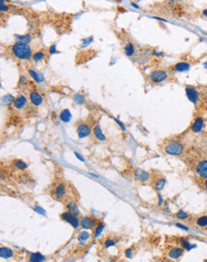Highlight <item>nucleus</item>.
I'll return each mask as SVG.
<instances>
[{
    "mask_svg": "<svg viewBox=\"0 0 207 262\" xmlns=\"http://www.w3.org/2000/svg\"><path fill=\"white\" fill-rule=\"evenodd\" d=\"M11 52H13V55L18 59L28 60L31 57H33L31 47L27 43L19 42L18 41L11 48Z\"/></svg>",
    "mask_w": 207,
    "mask_h": 262,
    "instance_id": "obj_1",
    "label": "nucleus"
},
{
    "mask_svg": "<svg viewBox=\"0 0 207 262\" xmlns=\"http://www.w3.org/2000/svg\"><path fill=\"white\" fill-rule=\"evenodd\" d=\"M164 151L167 154L178 156V155L182 154L183 151H184V146L179 140H171L167 143V145L164 148Z\"/></svg>",
    "mask_w": 207,
    "mask_h": 262,
    "instance_id": "obj_2",
    "label": "nucleus"
},
{
    "mask_svg": "<svg viewBox=\"0 0 207 262\" xmlns=\"http://www.w3.org/2000/svg\"><path fill=\"white\" fill-rule=\"evenodd\" d=\"M168 78V73L166 71L163 70H155L149 74V79L152 83L155 84H159V83H162Z\"/></svg>",
    "mask_w": 207,
    "mask_h": 262,
    "instance_id": "obj_3",
    "label": "nucleus"
},
{
    "mask_svg": "<svg viewBox=\"0 0 207 262\" xmlns=\"http://www.w3.org/2000/svg\"><path fill=\"white\" fill-rule=\"evenodd\" d=\"M78 215H76L75 214H74V212H64L61 214L60 217L62 220H64V221L68 222L70 225H72L73 227H74V229H78V228L80 226V219H78Z\"/></svg>",
    "mask_w": 207,
    "mask_h": 262,
    "instance_id": "obj_4",
    "label": "nucleus"
},
{
    "mask_svg": "<svg viewBox=\"0 0 207 262\" xmlns=\"http://www.w3.org/2000/svg\"><path fill=\"white\" fill-rule=\"evenodd\" d=\"M185 93H186V96L190 102H192L194 104L198 103V98H200V94H198V92L196 88H194L192 86H186Z\"/></svg>",
    "mask_w": 207,
    "mask_h": 262,
    "instance_id": "obj_5",
    "label": "nucleus"
},
{
    "mask_svg": "<svg viewBox=\"0 0 207 262\" xmlns=\"http://www.w3.org/2000/svg\"><path fill=\"white\" fill-rule=\"evenodd\" d=\"M91 127L85 123L79 124L78 128H76V134H78L79 138H85L87 136H89L91 135Z\"/></svg>",
    "mask_w": 207,
    "mask_h": 262,
    "instance_id": "obj_6",
    "label": "nucleus"
},
{
    "mask_svg": "<svg viewBox=\"0 0 207 262\" xmlns=\"http://www.w3.org/2000/svg\"><path fill=\"white\" fill-rule=\"evenodd\" d=\"M65 193H66V188H65L64 183H57L55 185V189L53 190V195L55 197V199L59 200L64 196Z\"/></svg>",
    "mask_w": 207,
    "mask_h": 262,
    "instance_id": "obj_7",
    "label": "nucleus"
},
{
    "mask_svg": "<svg viewBox=\"0 0 207 262\" xmlns=\"http://www.w3.org/2000/svg\"><path fill=\"white\" fill-rule=\"evenodd\" d=\"M95 219L91 217V216H82L81 218H80V226H81V228H83V229H93L95 224Z\"/></svg>",
    "mask_w": 207,
    "mask_h": 262,
    "instance_id": "obj_8",
    "label": "nucleus"
},
{
    "mask_svg": "<svg viewBox=\"0 0 207 262\" xmlns=\"http://www.w3.org/2000/svg\"><path fill=\"white\" fill-rule=\"evenodd\" d=\"M198 176L201 178H207V160H201L196 167Z\"/></svg>",
    "mask_w": 207,
    "mask_h": 262,
    "instance_id": "obj_9",
    "label": "nucleus"
},
{
    "mask_svg": "<svg viewBox=\"0 0 207 262\" xmlns=\"http://www.w3.org/2000/svg\"><path fill=\"white\" fill-rule=\"evenodd\" d=\"M135 176L137 180L141 183H144V182H147L149 179H150V173L146 171H144L140 168H137L135 171Z\"/></svg>",
    "mask_w": 207,
    "mask_h": 262,
    "instance_id": "obj_10",
    "label": "nucleus"
},
{
    "mask_svg": "<svg viewBox=\"0 0 207 262\" xmlns=\"http://www.w3.org/2000/svg\"><path fill=\"white\" fill-rule=\"evenodd\" d=\"M29 99L31 101V103H32L34 107H38V106H40L42 104V102H43V97H42L41 94L38 92H36V91H34V92H32L30 93Z\"/></svg>",
    "mask_w": 207,
    "mask_h": 262,
    "instance_id": "obj_11",
    "label": "nucleus"
},
{
    "mask_svg": "<svg viewBox=\"0 0 207 262\" xmlns=\"http://www.w3.org/2000/svg\"><path fill=\"white\" fill-rule=\"evenodd\" d=\"M203 124H204L203 118H202V117H197V118L194 120L192 126H191V131L193 132L198 134V132H201L202 128H203Z\"/></svg>",
    "mask_w": 207,
    "mask_h": 262,
    "instance_id": "obj_12",
    "label": "nucleus"
},
{
    "mask_svg": "<svg viewBox=\"0 0 207 262\" xmlns=\"http://www.w3.org/2000/svg\"><path fill=\"white\" fill-rule=\"evenodd\" d=\"M191 68V65L188 62H178L177 64H175L173 66V70L175 72H178V73H184V72L189 71Z\"/></svg>",
    "mask_w": 207,
    "mask_h": 262,
    "instance_id": "obj_13",
    "label": "nucleus"
},
{
    "mask_svg": "<svg viewBox=\"0 0 207 262\" xmlns=\"http://www.w3.org/2000/svg\"><path fill=\"white\" fill-rule=\"evenodd\" d=\"M27 101H28V100H27V98L24 96L20 94V96H18L16 98H14V107L15 109H17V110H21L22 108H24L25 106H26Z\"/></svg>",
    "mask_w": 207,
    "mask_h": 262,
    "instance_id": "obj_14",
    "label": "nucleus"
},
{
    "mask_svg": "<svg viewBox=\"0 0 207 262\" xmlns=\"http://www.w3.org/2000/svg\"><path fill=\"white\" fill-rule=\"evenodd\" d=\"M183 253H184V248H179V247H176L173 248L169 253H168V256L172 259H179L181 257Z\"/></svg>",
    "mask_w": 207,
    "mask_h": 262,
    "instance_id": "obj_15",
    "label": "nucleus"
},
{
    "mask_svg": "<svg viewBox=\"0 0 207 262\" xmlns=\"http://www.w3.org/2000/svg\"><path fill=\"white\" fill-rule=\"evenodd\" d=\"M93 132H94L95 137L97 138V140H99V141H105V140L107 139L106 138V135L103 134V132H102L101 128H100V125H99V124H97L94 127Z\"/></svg>",
    "mask_w": 207,
    "mask_h": 262,
    "instance_id": "obj_16",
    "label": "nucleus"
},
{
    "mask_svg": "<svg viewBox=\"0 0 207 262\" xmlns=\"http://www.w3.org/2000/svg\"><path fill=\"white\" fill-rule=\"evenodd\" d=\"M59 118L62 122L68 123V122H70L72 119V113L68 109H64L59 113Z\"/></svg>",
    "mask_w": 207,
    "mask_h": 262,
    "instance_id": "obj_17",
    "label": "nucleus"
},
{
    "mask_svg": "<svg viewBox=\"0 0 207 262\" xmlns=\"http://www.w3.org/2000/svg\"><path fill=\"white\" fill-rule=\"evenodd\" d=\"M28 73H29V74H30V76L32 77L33 80H36V82H37V83H42V82H44L45 81V79H44V76L43 75H42L41 74H39V73H37V72H36V71H33V70H32V69H30L29 71H28Z\"/></svg>",
    "mask_w": 207,
    "mask_h": 262,
    "instance_id": "obj_18",
    "label": "nucleus"
},
{
    "mask_svg": "<svg viewBox=\"0 0 207 262\" xmlns=\"http://www.w3.org/2000/svg\"><path fill=\"white\" fill-rule=\"evenodd\" d=\"M13 256H14V251L11 249L7 248V247H1L0 248V256L2 258L8 259V258L13 257Z\"/></svg>",
    "mask_w": 207,
    "mask_h": 262,
    "instance_id": "obj_19",
    "label": "nucleus"
},
{
    "mask_svg": "<svg viewBox=\"0 0 207 262\" xmlns=\"http://www.w3.org/2000/svg\"><path fill=\"white\" fill-rule=\"evenodd\" d=\"M45 256L40 253H32L30 254L29 261L31 262H42L45 260Z\"/></svg>",
    "mask_w": 207,
    "mask_h": 262,
    "instance_id": "obj_20",
    "label": "nucleus"
},
{
    "mask_svg": "<svg viewBox=\"0 0 207 262\" xmlns=\"http://www.w3.org/2000/svg\"><path fill=\"white\" fill-rule=\"evenodd\" d=\"M135 51H136L135 46H134V44L131 42H128L124 46V54L126 56H128V57H131V56L135 55Z\"/></svg>",
    "mask_w": 207,
    "mask_h": 262,
    "instance_id": "obj_21",
    "label": "nucleus"
},
{
    "mask_svg": "<svg viewBox=\"0 0 207 262\" xmlns=\"http://www.w3.org/2000/svg\"><path fill=\"white\" fill-rule=\"evenodd\" d=\"M67 210L71 212H74V214H75L76 215H79V214H80L78 204H76L75 201H71V202H69L67 204Z\"/></svg>",
    "mask_w": 207,
    "mask_h": 262,
    "instance_id": "obj_22",
    "label": "nucleus"
},
{
    "mask_svg": "<svg viewBox=\"0 0 207 262\" xmlns=\"http://www.w3.org/2000/svg\"><path fill=\"white\" fill-rule=\"evenodd\" d=\"M104 228H105L104 223H102V222L97 223V225H95V231H94V238L98 237L99 235H100V234H102V232H103V230H104Z\"/></svg>",
    "mask_w": 207,
    "mask_h": 262,
    "instance_id": "obj_23",
    "label": "nucleus"
},
{
    "mask_svg": "<svg viewBox=\"0 0 207 262\" xmlns=\"http://www.w3.org/2000/svg\"><path fill=\"white\" fill-rule=\"evenodd\" d=\"M165 184H166V179L165 178L161 177V178H159L158 180L155 181L154 187H155V189L156 190V191H160V190H162L164 188Z\"/></svg>",
    "mask_w": 207,
    "mask_h": 262,
    "instance_id": "obj_24",
    "label": "nucleus"
},
{
    "mask_svg": "<svg viewBox=\"0 0 207 262\" xmlns=\"http://www.w3.org/2000/svg\"><path fill=\"white\" fill-rule=\"evenodd\" d=\"M15 37H16V39L19 41V42H23V43H27L29 44L31 42V40H32V37H31L30 35H15Z\"/></svg>",
    "mask_w": 207,
    "mask_h": 262,
    "instance_id": "obj_25",
    "label": "nucleus"
},
{
    "mask_svg": "<svg viewBox=\"0 0 207 262\" xmlns=\"http://www.w3.org/2000/svg\"><path fill=\"white\" fill-rule=\"evenodd\" d=\"M44 58H45V54H44V52H42V51L36 52L33 55V60L34 62H39Z\"/></svg>",
    "mask_w": 207,
    "mask_h": 262,
    "instance_id": "obj_26",
    "label": "nucleus"
},
{
    "mask_svg": "<svg viewBox=\"0 0 207 262\" xmlns=\"http://www.w3.org/2000/svg\"><path fill=\"white\" fill-rule=\"evenodd\" d=\"M73 99H74V101L78 105H83L86 101L85 97H84L83 96H81L80 93H75L74 96V97H73Z\"/></svg>",
    "mask_w": 207,
    "mask_h": 262,
    "instance_id": "obj_27",
    "label": "nucleus"
},
{
    "mask_svg": "<svg viewBox=\"0 0 207 262\" xmlns=\"http://www.w3.org/2000/svg\"><path fill=\"white\" fill-rule=\"evenodd\" d=\"M181 243L182 248H184L187 251H190V250H192L193 248H196L197 247L196 245H192L188 240H186V239H184V238H181Z\"/></svg>",
    "mask_w": 207,
    "mask_h": 262,
    "instance_id": "obj_28",
    "label": "nucleus"
},
{
    "mask_svg": "<svg viewBox=\"0 0 207 262\" xmlns=\"http://www.w3.org/2000/svg\"><path fill=\"white\" fill-rule=\"evenodd\" d=\"M14 167L18 170H25L28 168V166H27L26 163L21 160V159H16V160L14 161Z\"/></svg>",
    "mask_w": 207,
    "mask_h": 262,
    "instance_id": "obj_29",
    "label": "nucleus"
},
{
    "mask_svg": "<svg viewBox=\"0 0 207 262\" xmlns=\"http://www.w3.org/2000/svg\"><path fill=\"white\" fill-rule=\"evenodd\" d=\"M196 223L198 227H201V228L206 227L207 226V215H202L201 217H198L197 219Z\"/></svg>",
    "mask_w": 207,
    "mask_h": 262,
    "instance_id": "obj_30",
    "label": "nucleus"
},
{
    "mask_svg": "<svg viewBox=\"0 0 207 262\" xmlns=\"http://www.w3.org/2000/svg\"><path fill=\"white\" fill-rule=\"evenodd\" d=\"M89 237H90V234L86 231H82L78 234V240L80 243H82L83 241L89 239Z\"/></svg>",
    "mask_w": 207,
    "mask_h": 262,
    "instance_id": "obj_31",
    "label": "nucleus"
},
{
    "mask_svg": "<svg viewBox=\"0 0 207 262\" xmlns=\"http://www.w3.org/2000/svg\"><path fill=\"white\" fill-rule=\"evenodd\" d=\"M176 216H177V218L181 219V220H186V219L189 218V215L183 210H179V212H177Z\"/></svg>",
    "mask_w": 207,
    "mask_h": 262,
    "instance_id": "obj_32",
    "label": "nucleus"
},
{
    "mask_svg": "<svg viewBox=\"0 0 207 262\" xmlns=\"http://www.w3.org/2000/svg\"><path fill=\"white\" fill-rule=\"evenodd\" d=\"M14 99V98L13 96H11V94H6V96L3 97L2 103L3 104H9V103H11V102H13Z\"/></svg>",
    "mask_w": 207,
    "mask_h": 262,
    "instance_id": "obj_33",
    "label": "nucleus"
},
{
    "mask_svg": "<svg viewBox=\"0 0 207 262\" xmlns=\"http://www.w3.org/2000/svg\"><path fill=\"white\" fill-rule=\"evenodd\" d=\"M33 209L37 212V214L42 215H46V211L42 207L38 206V205H34V206L33 207Z\"/></svg>",
    "mask_w": 207,
    "mask_h": 262,
    "instance_id": "obj_34",
    "label": "nucleus"
},
{
    "mask_svg": "<svg viewBox=\"0 0 207 262\" xmlns=\"http://www.w3.org/2000/svg\"><path fill=\"white\" fill-rule=\"evenodd\" d=\"M116 245V242L114 240H112L111 238H107L106 240L104 241V246L105 248H110V247H113Z\"/></svg>",
    "mask_w": 207,
    "mask_h": 262,
    "instance_id": "obj_35",
    "label": "nucleus"
},
{
    "mask_svg": "<svg viewBox=\"0 0 207 262\" xmlns=\"http://www.w3.org/2000/svg\"><path fill=\"white\" fill-rule=\"evenodd\" d=\"M92 41H93V37H92V36L82 39V47H87V46H89V45L92 43Z\"/></svg>",
    "mask_w": 207,
    "mask_h": 262,
    "instance_id": "obj_36",
    "label": "nucleus"
},
{
    "mask_svg": "<svg viewBox=\"0 0 207 262\" xmlns=\"http://www.w3.org/2000/svg\"><path fill=\"white\" fill-rule=\"evenodd\" d=\"M49 52L51 55H55V54H56L57 52V51H56V45L55 44H53L51 47L49 48Z\"/></svg>",
    "mask_w": 207,
    "mask_h": 262,
    "instance_id": "obj_37",
    "label": "nucleus"
},
{
    "mask_svg": "<svg viewBox=\"0 0 207 262\" xmlns=\"http://www.w3.org/2000/svg\"><path fill=\"white\" fill-rule=\"evenodd\" d=\"M115 121H116V122H117V125H118V126H120V128L122 129V131H123V132H125V131H126V127H125V125H124L123 123H122V122H121V121H120V119H117V118H115Z\"/></svg>",
    "mask_w": 207,
    "mask_h": 262,
    "instance_id": "obj_38",
    "label": "nucleus"
},
{
    "mask_svg": "<svg viewBox=\"0 0 207 262\" xmlns=\"http://www.w3.org/2000/svg\"><path fill=\"white\" fill-rule=\"evenodd\" d=\"M125 256H127L128 258H131L133 256V249L132 248L126 249L125 250Z\"/></svg>",
    "mask_w": 207,
    "mask_h": 262,
    "instance_id": "obj_39",
    "label": "nucleus"
},
{
    "mask_svg": "<svg viewBox=\"0 0 207 262\" xmlns=\"http://www.w3.org/2000/svg\"><path fill=\"white\" fill-rule=\"evenodd\" d=\"M152 55H155V56H158V57H159V56H162V55H163V52H158L156 50H153Z\"/></svg>",
    "mask_w": 207,
    "mask_h": 262,
    "instance_id": "obj_40",
    "label": "nucleus"
},
{
    "mask_svg": "<svg viewBox=\"0 0 207 262\" xmlns=\"http://www.w3.org/2000/svg\"><path fill=\"white\" fill-rule=\"evenodd\" d=\"M176 226H177L178 228H181V229L184 230V231H189V228L188 227L182 225V224H181V223H177V224H176Z\"/></svg>",
    "mask_w": 207,
    "mask_h": 262,
    "instance_id": "obj_41",
    "label": "nucleus"
},
{
    "mask_svg": "<svg viewBox=\"0 0 207 262\" xmlns=\"http://www.w3.org/2000/svg\"><path fill=\"white\" fill-rule=\"evenodd\" d=\"M0 10H1V12H4V11H7L8 10V7L5 5V3H4V1H1L0 2Z\"/></svg>",
    "mask_w": 207,
    "mask_h": 262,
    "instance_id": "obj_42",
    "label": "nucleus"
},
{
    "mask_svg": "<svg viewBox=\"0 0 207 262\" xmlns=\"http://www.w3.org/2000/svg\"><path fill=\"white\" fill-rule=\"evenodd\" d=\"M75 156H76V157H78V158L79 159V160H80V161H82V162H84V161H85V159H84V157L82 156V155H81V154H79L78 153V152H75Z\"/></svg>",
    "mask_w": 207,
    "mask_h": 262,
    "instance_id": "obj_43",
    "label": "nucleus"
},
{
    "mask_svg": "<svg viewBox=\"0 0 207 262\" xmlns=\"http://www.w3.org/2000/svg\"><path fill=\"white\" fill-rule=\"evenodd\" d=\"M27 80V77L24 76V75H21L20 76V79H19V84H22L23 82H25Z\"/></svg>",
    "mask_w": 207,
    "mask_h": 262,
    "instance_id": "obj_44",
    "label": "nucleus"
},
{
    "mask_svg": "<svg viewBox=\"0 0 207 262\" xmlns=\"http://www.w3.org/2000/svg\"><path fill=\"white\" fill-rule=\"evenodd\" d=\"M158 196H159V205L160 206V205H162V203H163V199H162V196L160 193H159Z\"/></svg>",
    "mask_w": 207,
    "mask_h": 262,
    "instance_id": "obj_45",
    "label": "nucleus"
},
{
    "mask_svg": "<svg viewBox=\"0 0 207 262\" xmlns=\"http://www.w3.org/2000/svg\"><path fill=\"white\" fill-rule=\"evenodd\" d=\"M131 6H132V7H134V8H135V9H139V5H137L136 3H134V2H132V3H131Z\"/></svg>",
    "mask_w": 207,
    "mask_h": 262,
    "instance_id": "obj_46",
    "label": "nucleus"
},
{
    "mask_svg": "<svg viewBox=\"0 0 207 262\" xmlns=\"http://www.w3.org/2000/svg\"><path fill=\"white\" fill-rule=\"evenodd\" d=\"M202 16L207 18V9H204L203 11H202Z\"/></svg>",
    "mask_w": 207,
    "mask_h": 262,
    "instance_id": "obj_47",
    "label": "nucleus"
},
{
    "mask_svg": "<svg viewBox=\"0 0 207 262\" xmlns=\"http://www.w3.org/2000/svg\"><path fill=\"white\" fill-rule=\"evenodd\" d=\"M204 188H205V190L207 191V178H206V180H205V182H204Z\"/></svg>",
    "mask_w": 207,
    "mask_h": 262,
    "instance_id": "obj_48",
    "label": "nucleus"
},
{
    "mask_svg": "<svg viewBox=\"0 0 207 262\" xmlns=\"http://www.w3.org/2000/svg\"><path fill=\"white\" fill-rule=\"evenodd\" d=\"M203 66H204V68H205V69L207 70V61L203 63Z\"/></svg>",
    "mask_w": 207,
    "mask_h": 262,
    "instance_id": "obj_49",
    "label": "nucleus"
},
{
    "mask_svg": "<svg viewBox=\"0 0 207 262\" xmlns=\"http://www.w3.org/2000/svg\"><path fill=\"white\" fill-rule=\"evenodd\" d=\"M172 2H175V1H181V0H171Z\"/></svg>",
    "mask_w": 207,
    "mask_h": 262,
    "instance_id": "obj_50",
    "label": "nucleus"
},
{
    "mask_svg": "<svg viewBox=\"0 0 207 262\" xmlns=\"http://www.w3.org/2000/svg\"><path fill=\"white\" fill-rule=\"evenodd\" d=\"M1 1H4V2H5V1H9V0H1Z\"/></svg>",
    "mask_w": 207,
    "mask_h": 262,
    "instance_id": "obj_51",
    "label": "nucleus"
},
{
    "mask_svg": "<svg viewBox=\"0 0 207 262\" xmlns=\"http://www.w3.org/2000/svg\"><path fill=\"white\" fill-rule=\"evenodd\" d=\"M205 262H207V259H206V260H205Z\"/></svg>",
    "mask_w": 207,
    "mask_h": 262,
    "instance_id": "obj_52",
    "label": "nucleus"
}]
</instances>
